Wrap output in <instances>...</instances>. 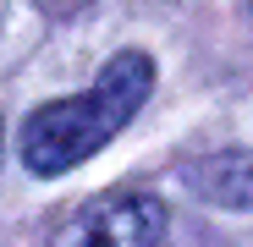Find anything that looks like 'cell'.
I'll return each mask as SVG.
<instances>
[{
    "label": "cell",
    "mask_w": 253,
    "mask_h": 247,
    "mask_svg": "<svg viewBox=\"0 0 253 247\" xmlns=\"http://www.w3.org/2000/svg\"><path fill=\"white\" fill-rule=\"evenodd\" d=\"M149 94H154V61L143 50L110 55L94 88H83L72 99H55V105L28 115V127H22V165L33 176H61L72 165H83L143 110Z\"/></svg>",
    "instance_id": "1"
},
{
    "label": "cell",
    "mask_w": 253,
    "mask_h": 247,
    "mask_svg": "<svg viewBox=\"0 0 253 247\" xmlns=\"http://www.w3.org/2000/svg\"><path fill=\"white\" fill-rule=\"evenodd\" d=\"M50 247H165V209L149 192H105L72 209Z\"/></svg>",
    "instance_id": "2"
},
{
    "label": "cell",
    "mask_w": 253,
    "mask_h": 247,
    "mask_svg": "<svg viewBox=\"0 0 253 247\" xmlns=\"http://www.w3.org/2000/svg\"><path fill=\"white\" fill-rule=\"evenodd\" d=\"M187 181L220 209H253V154H209Z\"/></svg>",
    "instance_id": "3"
}]
</instances>
